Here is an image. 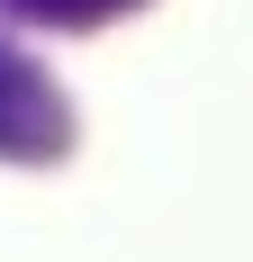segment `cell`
I'll list each match as a JSON object with an SVG mask.
<instances>
[{
  "label": "cell",
  "mask_w": 253,
  "mask_h": 262,
  "mask_svg": "<svg viewBox=\"0 0 253 262\" xmlns=\"http://www.w3.org/2000/svg\"><path fill=\"white\" fill-rule=\"evenodd\" d=\"M73 145V118H64V91H54L27 54L0 46V154L9 163H46Z\"/></svg>",
  "instance_id": "cell-1"
},
{
  "label": "cell",
  "mask_w": 253,
  "mask_h": 262,
  "mask_svg": "<svg viewBox=\"0 0 253 262\" xmlns=\"http://www.w3.org/2000/svg\"><path fill=\"white\" fill-rule=\"evenodd\" d=\"M0 9H18V18H54V27H81V18H118L136 0H0Z\"/></svg>",
  "instance_id": "cell-2"
}]
</instances>
